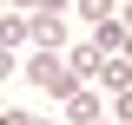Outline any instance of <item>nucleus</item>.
Returning <instances> with one entry per match:
<instances>
[{"label": "nucleus", "mask_w": 132, "mask_h": 125, "mask_svg": "<svg viewBox=\"0 0 132 125\" xmlns=\"http://www.w3.org/2000/svg\"><path fill=\"white\" fill-rule=\"evenodd\" d=\"M0 13H7V0H0Z\"/></svg>", "instance_id": "4468645a"}, {"label": "nucleus", "mask_w": 132, "mask_h": 125, "mask_svg": "<svg viewBox=\"0 0 132 125\" xmlns=\"http://www.w3.org/2000/svg\"><path fill=\"white\" fill-rule=\"evenodd\" d=\"M73 13H79L86 26H99V20H112V13H119V0H73Z\"/></svg>", "instance_id": "6e6552de"}, {"label": "nucleus", "mask_w": 132, "mask_h": 125, "mask_svg": "<svg viewBox=\"0 0 132 125\" xmlns=\"http://www.w3.org/2000/svg\"><path fill=\"white\" fill-rule=\"evenodd\" d=\"M112 119H126V125H132V92H112Z\"/></svg>", "instance_id": "9d476101"}, {"label": "nucleus", "mask_w": 132, "mask_h": 125, "mask_svg": "<svg viewBox=\"0 0 132 125\" xmlns=\"http://www.w3.org/2000/svg\"><path fill=\"white\" fill-rule=\"evenodd\" d=\"M60 105H66V125H93V119H106V92H99V86H79V92H66Z\"/></svg>", "instance_id": "f03ea898"}, {"label": "nucleus", "mask_w": 132, "mask_h": 125, "mask_svg": "<svg viewBox=\"0 0 132 125\" xmlns=\"http://www.w3.org/2000/svg\"><path fill=\"white\" fill-rule=\"evenodd\" d=\"M126 53H132V40H126Z\"/></svg>", "instance_id": "2eb2a0df"}, {"label": "nucleus", "mask_w": 132, "mask_h": 125, "mask_svg": "<svg viewBox=\"0 0 132 125\" xmlns=\"http://www.w3.org/2000/svg\"><path fill=\"white\" fill-rule=\"evenodd\" d=\"M93 40H99V53H126V40H132L126 13H112V20H99V26H93Z\"/></svg>", "instance_id": "423d86ee"}, {"label": "nucleus", "mask_w": 132, "mask_h": 125, "mask_svg": "<svg viewBox=\"0 0 132 125\" xmlns=\"http://www.w3.org/2000/svg\"><path fill=\"white\" fill-rule=\"evenodd\" d=\"M93 125H126V119H93Z\"/></svg>", "instance_id": "ddd939ff"}, {"label": "nucleus", "mask_w": 132, "mask_h": 125, "mask_svg": "<svg viewBox=\"0 0 132 125\" xmlns=\"http://www.w3.org/2000/svg\"><path fill=\"white\" fill-rule=\"evenodd\" d=\"M20 73H27V86H33V92H53V99H66V92H79V86H86V79L66 66V53H53V46H40L27 66H20Z\"/></svg>", "instance_id": "f257e3e1"}, {"label": "nucleus", "mask_w": 132, "mask_h": 125, "mask_svg": "<svg viewBox=\"0 0 132 125\" xmlns=\"http://www.w3.org/2000/svg\"><path fill=\"white\" fill-rule=\"evenodd\" d=\"M7 79H13V46L0 40V86H7Z\"/></svg>", "instance_id": "9b49d317"}, {"label": "nucleus", "mask_w": 132, "mask_h": 125, "mask_svg": "<svg viewBox=\"0 0 132 125\" xmlns=\"http://www.w3.org/2000/svg\"><path fill=\"white\" fill-rule=\"evenodd\" d=\"M33 46H53V53H66V46H73L66 13H33Z\"/></svg>", "instance_id": "20e7f679"}, {"label": "nucleus", "mask_w": 132, "mask_h": 125, "mask_svg": "<svg viewBox=\"0 0 132 125\" xmlns=\"http://www.w3.org/2000/svg\"><path fill=\"white\" fill-rule=\"evenodd\" d=\"M0 40H7V46H27V40H33V13L7 7V13H0Z\"/></svg>", "instance_id": "0eeeda50"}, {"label": "nucleus", "mask_w": 132, "mask_h": 125, "mask_svg": "<svg viewBox=\"0 0 132 125\" xmlns=\"http://www.w3.org/2000/svg\"><path fill=\"white\" fill-rule=\"evenodd\" d=\"M66 66H73V73H79L86 86H99V66H106V53H99V40H93V33L66 46Z\"/></svg>", "instance_id": "7ed1b4c3"}, {"label": "nucleus", "mask_w": 132, "mask_h": 125, "mask_svg": "<svg viewBox=\"0 0 132 125\" xmlns=\"http://www.w3.org/2000/svg\"><path fill=\"white\" fill-rule=\"evenodd\" d=\"M119 13H126V26H132V0H126V7H119Z\"/></svg>", "instance_id": "f8f14e48"}, {"label": "nucleus", "mask_w": 132, "mask_h": 125, "mask_svg": "<svg viewBox=\"0 0 132 125\" xmlns=\"http://www.w3.org/2000/svg\"><path fill=\"white\" fill-rule=\"evenodd\" d=\"M0 125H46V119H40V112H27V105H7V112H0Z\"/></svg>", "instance_id": "1a4fd4ad"}, {"label": "nucleus", "mask_w": 132, "mask_h": 125, "mask_svg": "<svg viewBox=\"0 0 132 125\" xmlns=\"http://www.w3.org/2000/svg\"><path fill=\"white\" fill-rule=\"evenodd\" d=\"M99 92H132V53H106V66H99Z\"/></svg>", "instance_id": "39448f33"}, {"label": "nucleus", "mask_w": 132, "mask_h": 125, "mask_svg": "<svg viewBox=\"0 0 132 125\" xmlns=\"http://www.w3.org/2000/svg\"><path fill=\"white\" fill-rule=\"evenodd\" d=\"M119 7H126V0H119Z\"/></svg>", "instance_id": "dca6fc26"}]
</instances>
